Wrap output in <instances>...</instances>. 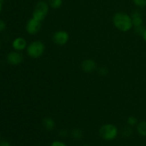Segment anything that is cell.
<instances>
[{"mask_svg": "<svg viewBox=\"0 0 146 146\" xmlns=\"http://www.w3.org/2000/svg\"><path fill=\"white\" fill-rule=\"evenodd\" d=\"M113 24L115 28L123 32H127L133 28L131 17L125 12H117L113 17Z\"/></svg>", "mask_w": 146, "mask_h": 146, "instance_id": "6da1fadb", "label": "cell"}, {"mask_svg": "<svg viewBox=\"0 0 146 146\" xmlns=\"http://www.w3.org/2000/svg\"><path fill=\"white\" fill-rule=\"evenodd\" d=\"M45 51V45L41 41H34L30 43L27 48V53L32 58H40Z\"/></svg>", "mask_w": 146, "mask_h": 146, "instance_id": "7a4b0ae2", "label": "cell"}, {"mask_svg": "<svg viewBox=\"0 0 146 146\" xmlns=\"http://www.w3.org/2000/svg\"><path fill=\"white\" fill-rule=\"evenodd\" d=\"M118 130L115 125L113 124H104L100 128L99 135L106 141H112L117 137Z\"/></svg>", "mask_w": 146, "mask_h": 146, "instance_id": "3957f363", "label": "cell"}, {"mask_svg": "<svg viewBox=\"0 0 146 146\" xmlns=\"http://www.w3.org/2000/svg\"><path fill=\"white\" fill-rule=\"evenodd\" d=\"M49 7L47 1H44V0L38 1L36 4L35 8L32 13V17L38 21H42L48 14Z\"/></svg>", "mask_w": 146, "mask_h": 146, "instance_id": "277c9868", "label": "cell"}, {"mask_svg": "<svg viewBox=\"0 0 146 146\" xmlns=\"http://www.w3.org/2000/svg\"><path fill=\"white\" fill-rule=\"evenodd\" d=\"M26 31L30 35H36L41 29V21L31 17L26 24Z\"/></svg>", "mask_w": 146, "mask_h": 146, "instance_id": "5b68a950", "label": "cell"}, {"mask_svg": "<svg viewBox=\"0 0 146 146\" xmlns=\"http://www.w3.org/2000/svg\"><path fill=\"white\" fill-rule=\"evenodd\" d=\"M52 39L56 45L64 46L68 43L69 40V34L66 31L58 30L54 33Z\"/></svg>", "mask_w": 146, "mask_h": 146, "instance_id": "8992f818", "label": "cell"}, {"mask_svg": "<svg viewBox=\"0 0 146 146\" xmlns=\"http://www.w3.org/2000/svg\"><path fill=\"white\" fill-rule=\"evenodd\" d=\"M24 60V56L21 51H13L7 55V61L8 64L13 66H17L21 64Z\"/></svg>", "mask_w": 146, "mask_h": 146, "instance_id": "52a82bcc", "label": "cell"}, {"mask_svg": "<svg viewBox=\"0 0 146 146\" xmlns=\"http://www.w3.org/2000/svg\"><path fill=\"white\" fill-rule=\"evenodd\" d=\"M97 68V64L95 60L92 58H87L81 63V69L84 72L91 74L94 72Z\"/></svg>", "mask_w": 146, "mask_h": 146, "instance_id": "ba28073f", "label": "cell"}, {"mask_svg": "<svg viewBox=\"0 0 146 146\" xmlns=\"http://www.w3.org/2000/svg\"><path fill=\"white\" fill-rule=\"evenodd\" d=\"M27 41L24 37H17L12 41V47L15 51H24V49H27Z\"/></svg>", "mask_w": 146, "mask_h": 146, "instance_id": "9c48e42d", "label": "cell"}, {"mask_svg": "<svg viewBox=\"0 0 146 146\" xmlns=\"http://www.w3.org/2000/svg\"><path fill=\"white\" fill-rule=\"evenodd\" d=\"M131 19H132L133 25L134 27H140L142 26L143 24V20L142 14L138 10H135L132 12L131 15Z\"/></svg>", "mask_w": 146, "mask_h": 146, "instance_id": "30bf717a", "label": "cell"}, {"mask_svg": "<svg viewBox=\"0 0 146 146\" xmlns=\"http://www.w3.org/2000/svg\"><path fill=\"white\" fill-rule=\"evenodd\" d=\"M42 125L47 131H51L55 128L56 122L51 117H46L43 118Z\"/></svg>", "mask_w": 146, "mask_h": 146, "instance_id": "8fae6325", "label": "cell"}, {"mask_svg": "<svg viewBox=\"0 0 146 146\" xmlns=\"http://www.w3.org/2000/svg\"><path fill=\"white\" fill-rule=\"evenodd\" d=\"M137 131L141 136H146V121H141L137 124Z\"/></svg>", "mask_w": 146, "mask_h": 146, "instance_id": "7c38bea8", "label": "cell"}, {"mask_svg": "<svg viewBox=\"0 0 146 146\" xmlns=\"http://www.w3.org/2000/svg\"><path fill=\"white\" fill-rule=\"evenodd\" d=\"M71 134V136H72V138L74 139L78 140H78H81L83 138V137H84V133H83V131H81V129L78 128H76L74 129H73Z\"/></svg>", "mask_w": 146, "mask_h": 146, "instance_id": "4fadbf2b", "label": "cell"}, {"mask_svg": "<svg viewBox=\"0 0 146 146\" xmlns=\"http://www.w3.org/2000/svg\"><path fill=\"white\" fill-rule=\"evenodd\" d=\"M48 4L51 8L54 9H59L63 4V0H48Z\"/></svg>", "mask_w": 146, "mask_h": 146, "instance_id": "5bb4252c", "label": "cell"}, {"mask_svg": "<svg viewBox=\"0 0 146 146\" xmlns=\"http://www.w3.org/2000/svg\"><path fill=\"white\" fill-rule=\"evenodd\" d=\"M133 131L132 127L130 125L125 127L121 131V135L125 138H129L133 135Z\"/></svg>", "mask_w": 146, "mask_h": 146, "instance_id": "9a60e30c", "label": "cell"}, {"mask_svg": "<svg viewBox=\"0 0 146 146\" xmlns=\"http://www.w3.org/2000/svg\"><path fill=\"white\" fill-rule=\"evenodd\" d=\"M127 123L128 125L133 127L137 125V124L138 123V119L136 118V117L135 116H129L127 119Z\"/></svg>", "mask_w": 146, "mask_h": 146, "instance_id": "2e32d148", "label": "cell"}, {"mask_svg": "<svg viewBox=\"0 0 146 146\" xmlns=\"http://www.w3.org/2000/svg\"><path fill=\"white\" fill-rule=\"evenodd\" d=\"M98 74L101 76H106L108 74V69L106 66H101L98 69Z\"/></svg>", "mask_w": 146, "mask_h": 146, "instance_id": "e0dca14e", "label": "cell"}, {"mask_svg": "<svg viewBox=\"0 0 146 146\" xmlns=\"http://www.w3.org/2000/svg\"><path fill=\"white\" fill-rule=\"evenodd\" d=\"M134 4L139 8H144L146 7V0H133Z\"/></svg>", "mask_w": 146, "mask_h": 146, "instance_id": "ac0fdd59", "label": "cell"}, {"mask_svg": "<svg viewBox=\"0 0 146 146\" xmlns=\"http://www.w3.org/2000/svg\"><path fill=\"white\" fill-rule=\"evenodd\" d=\"M145 29V27H144L143 25L140 26V27H135V33H136L137 34H139V35H141V36H142L143 33L144 32Z\"/></svg>", "mask_w": 146, "mask_h": 146, "instance_id": "d6986e66", "label": "cell"}, {"mask_svg": "<svg viewBox=\"0 0 146 146\" xmlns=\"http://www.w3.org/2000/svg\"><path fill=\"white\" fill-rule=\"evenodd\" d=\"M58 135H59V137H61V138H66V137L68 135V131H67L66 129L60 130L59 133H58Z\"/></svg>", "mask_w": 146, "mask_h": 146, "instance_id": "ffe728a7", "label": "cell"}, {"mask_svg": "<svg viewBox=\"0 0 146 146\" xmlns=\"http://www.w3.org/2000/svg\"><path fill=\"white\" fill-rule=\"evenodd\" d=\"M6 27H7V25H6V23L4 22V20L0 19V33L6 29Z\"/></svg>", "mask_w": 146, "mask_h": 146, "instance_id": "44dd1931", "label": "cell"}, {"mask_svg": "<svg viewBox=\"0 0 146 146\" xmlns=\"http://www.w3.org/2000/svg\"><path fill=\"white\" fill-rule=\"evenodd\" d=\"M51 146H67L64 143L61 142V141H54V142L51 143Z\"/></svg>", "mask_w": 146, "mask_h": 146, "instance_id": "7402d4cb", "label": "cell"}, {"mask_svg": "<svg viewBox=\"0 0 146 146\" xmlns=\"http://www.w3.org/2000/svg\"><path fill=\"white\" fill-rule=\"evenodd\" d=\"M0 146H10V143L7 141H0Z\"/></svg>", "mask_w": 146, "mask_h": 146, "instance_id": "603a6c76", "label": "cell"}, {"mask_svg": "<svg viewBox=\"0 0 146 146\" xmlns=\"http://www.w3.org/2000/svg\"><path fill=\"white\" fill-rule=\"evenodd\" d=\"M142 37H143V38L144 39V41H146V29H145V31H144V32L143 33Z\"/></svg>", "mask_w": 146, "mask_h": 146, "instance_id": "cb8c5ba5", "label": "cell"}, {"mask_svg": "<svg viewBox=\"0 0 146 146\" xmlns=\"http://www.w3.org/2000/svg\"><path fill=\"white\" fill-rule=\"evenodd\" d=\"M4 0H0V13H1V10H2V5L4 3Z\"/></svg>", "mask_w": 146, "mask_h": 146, "instance_id": "d4e9b609", "label": "cell"}, {"mask_svg": "<svg viewBox=\"0 0 146 146\" xmlns=\"http://www.w3.org/2000/svg\"><path fill=\"white\" fill-rule=\"evenodd\" d=\"M83 146H91L90 145H88V144H85V145H84Z\"/></svg>", "mask_w": 146, "mask_h": 146, "instance_id": "484cf974", "label": "cell"}, {"mask_svg": "<svg viewBox=\"0 0 146 146\" xmlns=\"http://www.w3.org/2000/svg\"><path fill=\"white\" fill-rule=\"evenodd\" d=\"M1 40H0V48H1Z\"/></svg>", "mask_w": 146, "mask_h": 146, "instance_id": "4316f807", "label": "cell"}, {"mask_svg": "<svg viewBox=\"0 0 146 146\" xmlns=\"http://www.w3.org/2000/svg\"></svg>", "mask_w": 146, "mask_h": 146, "instance_id": "83f0119b", "label": "cell"}]
</instances>
